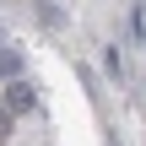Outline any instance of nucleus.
I'll list each match as a JSON object with an SVG mask.
<instances>
[{
  "label": "nucleus",
  "instance_id": "obj_1",
  "mask_svg": "<svg viewBox=\"0 0 146 146\" xmlns=\"http://www.w3.org/2000/svg\"><path fill=\"white\" fill-rule=\"evenodd\" d=\"M27 108H33V87L16 76V81H11V92H5V114H27Z\"/></svg>",
  "mask_w": 146,
  "mask_h": 146
},
{
  "label": "nucleus",
  "instance_id": "obj_2",
  "mask_svg": "<svg viewBox=\"0 0 146 146\" xmlns=\"http://www.w3.org/2000/svg\"><path fill=\"white\" fill-rule=\"evenodd\" d=\"M0 76H5V81H16V76H22V54H16L11 43L0 49Z\"/></svg>",
  "mask_w": 146,
  "mask_h": 146
},
{
  "label": "nucleus",
  "instance_id": "obj_3",
  "mask_svg": "<svg viewBox=\"0 0 146 146\" xmlns=\"http://www.w3.org/2000/svg\"><path fill=\"white\" fill-rule=\"evenodd\" d=\"M5 130H11V114H5V108H0V141H5Z\"/></svg>",
  "mask_w": 146,
  "mask_h": 146
},
{
  "label": "nucleus",
  "instance_id": "obj_4",
  "mask_svg": "<svg viewBox=\"0 0 146 146\" xmlns=\"http://www.w3.org/2000/svg\"><path fill=\"white\" fill-rule=\"evenodd\" d=\"M0 49H5V27H0Z\"/></svg>",
  "mask_w": 146,
  "mask_h": 146
}]
</instances>
